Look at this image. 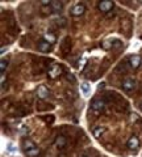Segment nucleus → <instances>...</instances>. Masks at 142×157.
I'll return each instance as SVG.
<instances>
[{"instance_id":"obj_1","label":"nucleus","mask_w":142,"mask_h":157,"mask_svg":"<svg viewBox=\"0 0 142 157\" xmlns=\"http://www.w3.org/2000/svg\"><path fill=\"white\" fill-rule=\"evenodd\" d=\"M136 88V80L132 77H126L124 78V81H122V89H124L125 92H130Z\"/></svg>"},{"instance_id":"obj_2","label":"nucleus","mask_w":142,"mask_h":157,"mask_svg":"<svg viewBox=\"0 0 142 157\" xmlns=\"http://www.w3.org/2000/svg\"><path fill=\"white\" fill-rule=\"evenodd\" d=\"M61 72H62V68L59 66H58V64H53L50 68H49L47 76L50 77V78H57L58 76L61 75Z\"/></svg>"},{"instance_id":"obj_3","label":"nucleus","mask_w":142,"mask_h":157,"mask_svg":"<svg viewBox=\"0 0 142 157\" xmlns=\"http://www.w3.org/2000/svg\"><path fill=\"white\" fill-rule=\"evenodd\" d=\"M84 11H86L84 4L78 3V4H75V6L71 8V14H72V16H75V17H78V16H82V14L84 13Z\"/></svg>"},{"instance_id":"obj_4","label":"nucleus","mask_w":142,"mask_h":157,"mask_svg":"<svg viewBox=\"0 0 142 157\" xmlns=\"http://www.w3.org/2000/svg\"><path fill=\"white\" fill-rule=\"evenodd\" d=\"M99 9L103 12V13H107L113 9V3L112 2H108V0H104V2H100L99 3Z\"/></svg>"},{"instance_id":"obj_5","label":"nucleus","mask_w":142,"mask_h":157,"mask_svg":"<svg viewBox=\"0 0 142 157\" xmlns=\"http://www.w3.org/2000/svg\"><path fill=\"white\" fill-rule=\"evenodd\" d=\"M37 96H38V98H41V100H45L49 96V89L45 85H40L37 89Z\"/></svg>"},{"instance_id":"obj_6","label":"nucleus","mask_w":142,"mask_h":157,"mask_svg":"<svg viewBox=\"0 0 142 157\" xmlns=\"http://www.w3.org/2000/svg\"><path fill=\"white\" fill-rule=\"evenodd\" d=\"M140 147V140L137 136H132L128 140V148L129 149H137Z\"/></svg>"},{"instance_id":"obj_7","label":"nucleus","mask_w":142,"mask_h":157,"mask_svg":"<svg viewBox=\"0 0 142 157\" xmlns=\"http://www.w3.org/2000/svg\"><path fill=\"white\" fill-rule=\"evenodd\" d=\"M141 62H142V59H141V56H140V55H132V56L129 58V63H130V66L133 67V68L140 67Z\"/></svg>"},{"instance_id":"obj_8","label":"nucleus","mask_w":142,"mask_h":157,"mask_svg":"<svg viewBox=\"0 0 142 157\" xmlns=\"http://www.w3.org/2000/svg\"><path fill=\"white\" fill-rule=\"evenodd\" d=\"M103 107H104V101L103 100H95L91 104V109L94 111H100V110H103Z\"/></svg>"},{"instance_id":"obj_9","label":"nucleus","mask_w":142,"mask_h":157,"mask_svg":"<svg viewBox=\"0 0 142 157\" xmlns=\"http://www.w3.org/2000/svg\"><path fill=\"white\" fill-rule=\"evenodd\" d=\"M22 147H24V149H25V152L26 151H30V149H34V148H37V145H36V143H34L33 140H30V139H25L22 141Z\"/></svg>"},{"instance_id":"obj_10","label":"nucleus","mask_w":142,"mask_h":157,"mask_svg":"<svg viewBox=\"0 0 142 157\" xmlns=\"http://www.w3.org/2000/svg\"><path fill=\"white\" fill-rule=\"evenodd\" d=\"M38 50H40L41 52H47L49 50H50V43L46 42L45 39H42V41L38 43Z\"/></svg>"},{"instance_id":"obj_11","label":"nucleus","mask_w":142,"mask_h":157,"mask_svg":"<svg viewBox=\"0 0 142 157\" xmlns=\"http://www.w3.org/2000/svg\"><path fill=\"white\" fill-rule=\"evenodd\" d=\"M80 90H82V93L84 96H88V94H90V92H91V85L88 84L87 81L82 82V84H80Z\"/></svg>"},{"instance_id":"obj_12","label":"nucleus","mask_w":142,"mask_h":157,"mask_svg":"<svg viewBox=\"0 0 142 157\" xmlns=\"http://www.w3.org/2000/svg\"><path fill=\"white\" fill-rule=\"evenodd\" d=\"M55 145L58 148H63V147H66V139L65 136H58L57 140H55Z\"/></svg>"},{"instance_id":"obj_13","label":"nucleus","mask_w":142,"mask_h":157,"mask_svg":"<svg viewBox=\"0 0 142 157\" xmlns=\"http://www.w3.org/2000/svg\"><path fill=\"white\" fill-rule=\"evenodd\" d=\"M104 132H105L104 127H95V128H94V136L96 137V139H99V137L104 134Z\"/></svg>"},{"instance_id":"obj_14","label":"nucleus","mask_w":142,"mask_h":157,"mask_svg":"<svg viewBox=\"0 0 142 157\" xmlns=\"http://www.w3.org/2000/svg\"><path fill=\"white\" fill-rule=\"evenodd\" d=\"M43 39H45L46 42H49L51 45V43L55 42V36L53 33H45V36H43Z\"/></svg>"},{"instance_id":"obj_15","label":"nucleus","mask_w":142,"mask_h":157,"mask_svg":"<svg viewBox=\"0 0 142 157\" xmlns=\"http://www.w3.org/2000/svg\"><path fill=\"white\" fill-rule=\"evenodd\" d=\"M50 6L53 7V11H54V12H61V9H62V3L61 2L54 0V2H51Z\"/></svg>"},{"instance_id":"obj_16","label":"nucleus","mask_w":142,"mask_h":157,"mask_svg":"<svg viewBox=\"0 0 142 157\" xmlns=\"http://www.w3.org/2000/svg\"><path fill=\"white\" fill-rule=\"evenodd\" d=\"M25 153H26L28 157H36V156L40 155V149H38V148H34V149H30V151H26Z\"/></svg>"},{"instance_id":"obj_17","label":"nucleus","mask_w":142,"mask_h":157,"mask_svg":"<svg viewBox=\"0 0 142 157\" xmlns=\"http://www.w3.org/2000/svg\"><path fill=\"white\" fill-rule=\"evenodd\" d=\"M8 66V62L4 60V59H2V62H0V71H2V73H4V71H6V68Z\"/></svg>"},{"instance_id":"obj_18","label":"nucleus","mask_w":142,"mask_h":157,"mask_svg":"<svg viewBox=\"0 0 142 157\" xmlns=\"http://www.w3.org/2000/svg\"><path fill=\"white\" fill-rule=\"evenodd\" d=\"M28 131H29V130H28V126H25V124H21V126H20V134H21V135H26Z\"/></svg>"},{"instance_id":"obj_19","label":"nucleus","mask_w":142,"mask_h":157,"mask_svg":"<svg viewBox=\"0 0 142 157\" xmlns=\"http://www.w3.org/2000/svg\"><path fill=\"white\" fill-rule=\"evenodd\" d=\"M16 149H17V148L14 147V144H13V143H9V144H8V152H14Z\"/></svg>"},{"instance_id":"obj_20","label":"nucleus","mask_w":142,"mask_h":157,"mask_svg":"<svg viewBox=\"0 0 142 157\" xmlns=\"http://www.w3.org/2000/svg\"><path fill=\"white\" fill-rule=\"evenodd\" d=\"M41 4H42V6H49V4H51V2H50V0H42Z\"/></svg>"},{"instance_id":"obj_21","label":"nucleus","mask_w":142,"mask_h":157,"mask_svg":"<svg viewBox=\"0 0 142 157\" xmlns=\"http://www.w3.org/2000/svg\"><path fill=\"white\" fill-rule=\"evenodd\" d=\"M67 78H68V80H71L72 82H75V77H74V76H72V75H71V73H68V75H67Z\"/></svg>"},{"instance_id":"obj_22","label":"nucleus","mask_w":142,"mask_h":157,"mask_svg":"<svg viewBox=\"0 0 142 157\" xmlns=\"http://www.w3.org/2000/svg\"><path fill=\"white\" fill-rule=\"evenodd\" d=\"M8 50V48L6 47V46H4V47H2V52H0V54H2V55H4V54H6V51Z\"/></svg>"},{"instance_id":"obj_23","label":"nucleus","mask_w":142,"mask_h":157,"mask_svg":"<svg viewBox=\"0 0 142 157\" xmlns=\"http://www.w3.org/2000/svg\"><path fill=\"white\" fill-rule=\"evenodd\" d=\"M4 80H6V77H4V73H2V84H4Z\"/></svg>"},{"instance_id":"obj_24","label":"nucleus","mask_w":142,"mask_h":157,"mask_svg":"<svg viewBox=\"0 0 142 157\" xmlns=\"http://www.w3.org/2000/svg\"><path fill=\"white\" fill-rule=\"evenodd\" d=\"M140 109H141V110H142V104H141V105H140Z\"/></svg>"}]
</instances>
